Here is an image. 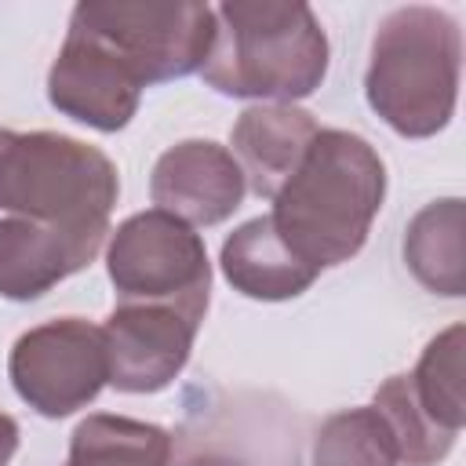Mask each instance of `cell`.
<instances>
[{"mask_svg":"<svg viewBox=\"0 0 466 466\" xmlns=\"http://www.w3.org/2000/svg\"><path fill=\"white\" fill-rule=\"evenodd\" d=\"M386 164L375 146L342 127H320L291 178L277 189L269 222L313 269L350 262L382 208Z\"/></svg>","mask_w":466,"mask_h":466,"instance_id":"obj_1","label":"cell"},{"mask_svg":"<svg viewBox=\"0 0 466 466\" xmlns=\"http://www.w3.org/2000/svg\"><path fill=\"white\" fill-rule=\"evenodd\" d=\"M200 76L229 98L291 106L324 84L328 36L309 4L229 0L215 7V40Z\"/></svg>","mask_w":466,"mask_h":466,"instance_id":"obj_2","label":"cell"},{"mask_svg":"<svg viewBox=\"0 0 466 466\" xmlns=\"http://www.w3.org/2000/svg\"><path fill=\"white\" fill-rule=\"evenodd\" d=\"M462 29L426 4L390 11L371 40L364 73L368 106L404 138H430L448 127L459 102Z\"/></svg>","mask_w":466,"mask_h":466,"instance_id":"obj_3","label":"cell"},{"mask_svg":"<svg viewBox=\"0 0 466 466\" xmlns=\"http://www.w3.org/2000/svg\"><path fill=\"white\" fill-rule=\"evenodd\" d=\"M116 197V164L98 146L58 131L18 135L0 127V211L69 233L106 237Z\"/></svg>","mask_w":466,"mask_h":466,"instance_id":"obj_4","label":"cell"},{"mask_svg":"<svg viewBox=\"0 0 466 466\" xmlns=\"http://www.w3.org/2000/svg\"><path fill=\"white\" fill-rule=\"evenodd\" d=\"M69 29L113 51L142 87L200 73L215 40V7L178 0H84Z\"/></svg>","mask_w":466,"mask_h":466,"instance_id":"obj_5","label":"cell"},{"mask_svg":"<svg viewBox=\"0 0 466 466\" xmlns=\"http://www.w3.org/2000/svg\"><path fill=\"white\" fill-rule=\"evenodd\" d=\"M106 269L120 302H149L204 320L211 262L204 237L182 218L149 208L124 218L106 248Z\"/></svg>","mask_w":466,"mask_h":466,"instance_id":"obj_6","label":"cell"},{"mask_svg":"<svg viewBox=\"0 0 466 466\" xmlns=\"http://www.w3.org/2000/svg\"><path fill=\"white\" fill-rule=\"evenodd\" d=\"M15 393L44 419H66L87 408L109 382L102 328L80 317L44 320L22 331L7 357Z\"/></svg>","mask_w":466,"mask_h":466,"instance_id":"obj_7","label":"cell"},{"mask_svg":"<svg viewBox=\"0 0 466 466\" xmlns=\"http://www.w3.org/2000/svg\"><path fill=\"white\" fill-rule=\"evenodd\" d=\"M200 320L171 306L116 302L102 324L109 386L120 393H157L178 379L193 353Z\"/></svg>","mask_w":466,"mask_h":466,"instance_id":"obj_8","label":"cell"},{"mask_svg":"<svg viewBox=\"0 0 466 466\" xmlns=\"http://www.w3.org/2000/svg\"><path fill=\"white\" fill-rule=\"evenodd\" d=\"M47 102L76 124L120 131L138 113L142 84L113 51L66 29V44L47 69Z\"/></svg>","mask_w":466,"mask_h":466,"instance_id":"obj_9","label":"cell"},{"mask_svg":"<svg viewBox=\"0 0 466 466\" xmlns=\"http://www.w3.org/2000/svg\"><path fill=\"white\" fill-rule=\"evenodd\" d=\"M248 193L244 171L233 153L211 138H186L164 149L149 175V197L160 211L186 226L226 222Z\"/></svg>","mask_w":466,"mask_h":466,"instance_id":"obj_10","label":"cell"},{"mask_svg":"<svg viewBox=\"0 0 466 466\" xmlns=\"http://www.w3.org/2000/svg\"><path fill=\"white\" fill-rule=\"evenodd\" d=\"M106 237L69 233L29 218H0V295L33 302L95 262Z\"/></svg>","mask_w":466,"mask_h":466,"instance_id":"obj_11","label":"cell"},{"mask_svg":"<svg viewBox=\"0 0 466 466\" xmlns=\"http://www.w3.org/2000/svg\"><path fill=\"white\" fill-rule=\"evenodd\" d=\"M317 131L320 127H317L313 113H306L299 106H280V102L251 106L233 124V135H229L233 149L229 153L240 164L244 182L258 197L273 200L277 189L299 167V160H302V153Z\"/></svg>","mask_w":466,"mask_h":466,"instance_id":"obj_12","label":"cell"},{"mask_svg":"<svg viewBox=\"0 0 466 466\" xmlns=\"http://www.w3.org/2000/svg\"><path fill=\"white\" fill-rule=\"evenodd\" d=\"M218 266H222V277L233 284V291L258 299V302L295 299L320 277V269L302 262L280 240L269 215H258V218H248L244 226H237L222 240Z\"/></svg>","mask_w":466,"mask_h":466,"instance_id":"obj_13","label":"cell"},{"mask_svg":"<svg viewBox=\"0 0 466 466\" xmlns=\"http://www.w3.org/2000/svg\"><path fill=\"white\" fill-rule=\"evenodd\" d=\"M404 262L411 277L433 291L459 299L466 291V251H462V200L444 197L426 204L404 233Z\"/></svg>","mask_w":466,"mask_h":466,"instance_id":"obj_14","label":"cell"},{"mask_svg":"<svg viewBox=\"0 0 466 466\" xmlns=\"http://www.w3.org/2000/svg\"><path fill=\"white\" fill-rule=\"evenodd\" d=\"M66 466H171V433L127 415H87L69 437Z\"/></svg>","mask_w":466,"mask_h":466,"instance_id":"obj_15","label":"cell"},{"mask_svg":"<svg viewBox=\"0 0 466 466\" xmlns=\"http://www.w3.org/2000/svg\"><path fill=\"white\" fill-rule=\"evenodd\" d=\"M462 324H451L422 350L415 371H408V386L415 404L448 433H462L466 400H462Z\"/></svg>","mask_w":466,"mask_h":466,"instance_id":"obj_16","label":"cell"},{"mask_svg":"<svg viewBox=\"0 0 466 466\" xmlns=\"http://www.w3.org/2000/svg\"><path fill=\"white\" fill-rule=\"evenodd\" d=\"M313 466H397V441L375 408H350L331 419L313 437Z\"/></svg>","mask_w":466,"mask_h":466,"instance_id":"obj_17","label":"cell"},{"mask_svg":"<svg viewBox=\"0 0 466 466\" xmlns=\"http://www.w3.org/2000/svg\"><path fill=\"white\" fill-rule=\"evenodd\" d=\"M386 426L393 430L397 441V455L404 466H437L441 459H448V451L455 448V433L441 430L411 397L408 375H390L379 390H375V404H371Z\"/></svg>","mask_w":466,"mask_h":466,"instance_id":"obj_18","label":"cell"},{"mask_svg":"<svg viewBox=\"0 0 466 466\" xmlns=\"http://www.w3.org/2000/svg\"><path fill=\"white\" fill-rule=\"evenodd\" d=\"M15 451H18V422L7 411H0V466H11Z\"/></svg>","mask_w":466,"mask_h":466,"instance_id":"obj_19","label":"cell"},{"mask_svg":"<svg viewBox=\"0 0 466 466\" xmlns=\"http://www.w3.org/2000/svg\"><path fill=\"white\" fill-rule=\"evenodd\" d=\"M186 466H244V462L226 459V455H200V459H189Z\"/></svg>","mask_w":466,"mask_h":466,"instance_id":"obj_20","label":"cell"}]
</instances>
